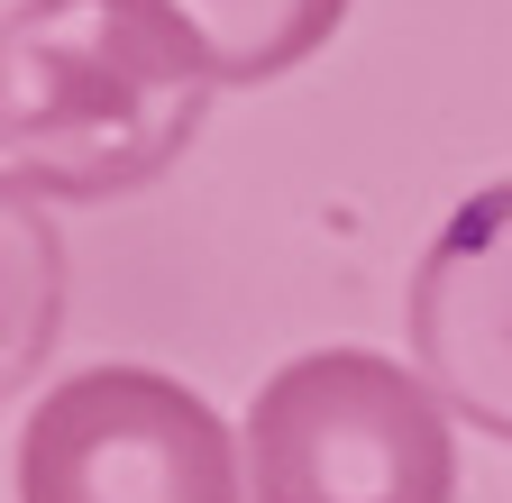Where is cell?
Instances as JSON below:
<instances>
[{"label":"cell","mask_w":512,"mask_h":503,"mask_svg":"<svg viewBox=\"0 0 512 503\" xmlns=\"http://www.w3.org/2000/svg\"><path fill=\"white\" fill-rule=\"evenodd\" d=\"M0 65V165L19 202L138 193L192 147L211 101V83H192L119 0H19Z\"/></svg>","instance_id":"1"},{"label":"cell","mask_w":512,"mask_h":503,"mask_svg":"<svg viewBox=\"0 0 512 503\" xmlns=\"http://www.w3.org/2000/svg\"><path fill=\"white\" fill-rule=\"evenodd\" d=\"M256 503H458V439L430 375L375 348H311L247 412Z\"/></svg>","instance_id":"2"},{"label":"cell","mask_w":512,"mask_h":503,"mask_svg":"<svg viewBox=\"0 0 512 503\" xmlns=\"http://www.w3.org/2000/svg\"><path fill=\"white\" fill-rule=\"evenodd\" d=\"M247 439L156 366H92L28 412L19 503H247Z\"/></svg>","instance_id":"3"},{"label":"cell","mask_w":512,"mask_h":503,"mask_svg":"<svg viewBox=\"0 0 512 503\" xmlns=\"http://www.w3.org/2000/svg\"><path fill=\"white\" fill-rule=\"evenodd\" d=\"M412 348L448 412L512 439V183L476 193L412 275Z\"/></svg>","instance_id":"4"},{"label":"cell","mask_w":512,"mask_h":503,"mask_svg":"<svg viewBox=\"0 0 512 503\" xmlns=\"http://www.w3.org/2000/svg\"><path fill=\"white\" fill-rule=\"evenodd\" d=\"M192 83H275L339 37L348 0H119Z\"/></svg>","instance_id":"5"}]
</instances>
